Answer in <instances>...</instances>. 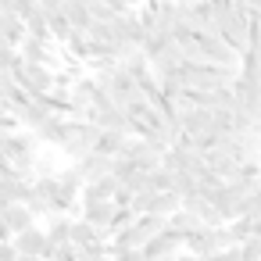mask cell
<instances>
[{
  "instance_id": "cell-20",
  "label": "cell",
  "mask_w": 261,
  "mask_h": 261,
  "mask_svg": "<svg viewBox=\"0 0 261 261\" xmlns=\"http://www.w3.org/2000/svg\"><path fill=\"white\" fill-rule=\"evenodd\" d=\"M175 257H179V254H175ZM175 257H158V261H175Z\"/></svg>"
},
{
  "instance_id": "cell-10",
  "label": "cell",
  "mask_w": 261,
  "mask_h": 261,
  "mask_svg": "<svg viewBox=\"0 0 261 261\" xmlns=\"http://www.w3.org/2000/svg\"><path fill=\"white\" fill-rule=\"evenodd\" d=\"M22 50V58L29 61V65H50L54 68V43H43V40H33V36H25V43L18 47Z\"/></svg>"
},
{
  "instance_id": "cell-9",
  "label": "cell",
  "mask_w": 261,
  "mask_h": 261,
  "mask_svg": "<svg viewBox=\"0 0 261 261\" xmlns=\"http://www.w3.org/2000/svg\"><path fill=\"white\" fill-rule=\"evenodd\" d=\"M0 25H4V47L18 50V47L25 43L29 29H25V18H22L18 11H8V8H4V18H0Z\"/></svg>"
},
{
  "instance_id": "cell-2",
  "label": "cell",
  "mask_w": 261,
  "mask_h": 261,
  "mask_svg": "<svg viewBox=\"0 0 261 261\" xmlns=\"http://www.w3.org/2000/svg\"><path fill=\"white\" fill-rule=\"evenodd\" d=\"M4 72H11L33 97H47V93L58 90V72L50 65H29V61H22L18 68H4Z\"/></svg>"
},
{
  "instance_id": "cell-15",
  "label": "cell",
  "mask_w": 261,
  "mask_h": 261,
  "mask_svg": "<svg viewBox=\"0 0 261 261\" xmlns=\"http://www.w3.org/2000/svg\"><path fill=\"white\" fill-rule=\"evenodd\" d=\"M86 8H90V15H93V22H111L118 11L108 4V0H86Z\"/></svg>"
},
{
  "instance_id": "cell-17",
  "label": "cell",
  "mask_w": 261,
  "mask_h": 261,
  "mask_svg": "<svg viewBox=\"0 0 261 261\" xmlns=\"http://www.w3.org/2000/svg\"><path fill=\"white\" fill-rule=\"evenodd\" d=\"M175 261H204V257H197V254H190V250H182V254H179Z\"/></svg>"
},
{
  "instance_id": "cell-7",
  "label": "cell",
  "mask_w": 261,
  "mask_h": 261,
  "mask_svg": "<svg viewBox=\"0 0 261 261\" xmlns=\"http://www.w3.org/2000/svg\"><path fill=\"white\" fill-rule=\"evenodd\" d=\"M75 168H79V175H83L86 182H93V179H104V175H111V168H115V158H108V154L93 150V154L79 158V161H75Z\"/></svg>"
},
{
  "instance_id": "cell-16",
  "label": "cell",
  "mask_w": 261,
  "mask_h": 261,
  "mask_svg": "<svg viewBox=\"0 0 261 261\" xmlns=\"http://www.w3.org/2000/svg\"><path fill=\"white\" fill-rule=\"evenodd\" d=\"M240 250H243V261H261V236L240 243Z\"/></svg>"
},
{
  "instance_id": "cell-6",
  "label": "cell",
  "mask_w": 261,
  "mask_h": 261,
  "mask_svg": "<svg viewBox=\"0 0 261 261\" xmlns=\"http://www.w3.org/2000/svg\"><path fill=\"white\" fill-rule=\"evenodd\" d=\"M33 225H36V211L29 204H4V232L8 236H18Z\"/></svg>"
},
{
  "instance_id": "cell-8",
  "label": "cell",
  "mask_w": 261,
  "mask_h": 261,
  "mask_svg": "<svg viewBox=\"0 0 261 261\" xmlns=\"http://www.w3.org/2000/svg\"><path fill=\"white\" fill-rule=\"evenodd\" d=\"M8 240L18 247V254H36V257H43L47 254V243H50L47 240V229H36V225L25 229V232H18V236H8Z\"/></svg>"
},
{
  "instance_id": "cell-4",
  "label": "cell",
  "mask_w": 261,
  "mask_h": 261,
  "mask_svg": "<svg viewBox=\"0 0 261 261\" xmlns=\"http://www.w3.org/2000/svg\"><path fill=\"white\" fill-rule=\"evenodd\" d=\"M186 250L197 254V257H211V254L225 250L222 240H218V225H200L197 232H190L186 236Z\"/></svg>"
},
{
  "instance_id": "cell-3",
  "label": "cell",
  "mask_w": 261,
  "mask_h": 261,
  "mask_svg": "<svg viewBox=\"0 0 261 261\" xmlns=\"http://www.w3.org/2000/svg\"><path fill=\"white\" fill-rule=\"evenodd\" d=\"M100 136H104V129H100L97 122L72 118V136H68V143L61 147V154H68L72 161H79V158H86V154H93V150H97Z\"/></svg>"
},
{
  "instance_id": "cell-1",
  "label": "cell",
  "mask_w": 261,
  "mask_h": 261,
  "mask_svg": "<svg viewBox=\"0 0 261 261\" xmlns=\"http://www.w3.org/2000/svg\"><path fill=\"white\" fill-rule=\"evenodd\" d=\"M40 136L33 129H18V133H4L0 136V150H4V165L18 168L25 175H36V161H40Z\"/></svg>"
},
{
  "instance_id": "cell-5",
  "label": "cell",
  "mask_w": 261,
  "mask_h": 261,
  "mask_svg": "<svg viewBox=\"0 0 261 261\" xmlns=\"http://www.w3.org/2000/svg\"><path fill=\"white\" fill-rule=\"evenodd\" d=\"M115 211H118V204H115V200H90V204H83V207H79V218H86V222H93L97 229H104L108 236H115V232H111Z\"/></svg>"
},
{
  "instance_id": "cell-13",
  "label": "cell",
  "mask_w": 261,
  "mask_h": 261,
  "mask_svg": "<svg viewBox=\"0 0 261 261\" xmlns=\"http://www.w3.org/2000/svg\"><path fill=\"white\" fill-rule=\"evenodd\" d=\"M168 222H172V229H179L182 236H190V232H197V229L204 225V218H200L197 211H186V207H179V211H175Z\"/></svg>"
},
{
  "instance_id": "cell-11",
  "label": "cell",
  "mask_w": 261,
  "mask_h": 261,
  "mask_svg": "<svg viewBox=\"0 0 261 261\" xmlns=\"http://www.w3.org/2000/svg\"><path fill=\"white\" fill-rule=\"evenodd\" d=\"M147 240H150V236H147V232L140 229V222H133L129 229H122V232H115L108 247H111V254H122V250H133V247H143Z\"/></svg>"
},
{
  "instance_id": "cell-19",
  "label": "cell",
  "mask_w": 261,
  "mask_h": 261,
  "mask_svg": "<svg viewBox=\"0 0 261 261\" xmlns=\"http://www.w3.org/2000/svg\"><path fill=\"white\" fill-rule=\"evenodd\" d=\"M22 261H47V257H36V254H22Z\"/></svg>"
},
{
  "instance_id": "cell-14",
  "label": "cell",
  "mask_w": 261,
  "mask_h": 261,
  "mask_svg": "<svg viewBox=\"0 0 261 261\" xmlns=\"http://www.w3.org/2000/svg\"><path fill=\"white\" fill-rule=\"evenodd\" d=\"M136 222H140V229H143L147 236H158V232H165V229L172 225V222H168L165 215H140Z\"/></svg>"
},
{
  "instance_id": "cell-18",
  "label": "cell",
  "mask_w": 261,
  "mask_h": 261,
  "mask_svg": "<svg viewBox=\"0 0 261 261\" xmlns=\"http://www.w3.org/2000/svg\"><path fill=\"white\" fill-rule=\"evenodd\" d=\"M204 261H225V250H218V254H211V257H204Z\"/></svg>"
},
{
  "instance_id": "cell-12",
  "label": "cell",
  "mask_w": 261,
  "mask_h": 261,
  "mask_svg": "<svg viewBox=\"0 0 261 261\" xmlns=\"http://www.w3.org/2000/svg\"><path fill=\"white\" fill-rule=\"evenodd\" d=\"M240 79H247L250 86H261V50L250 47L243 50V65H240Z\"/></svg>"
}]
</instances>
